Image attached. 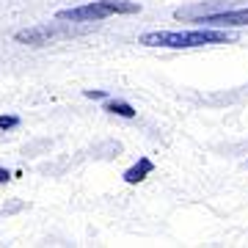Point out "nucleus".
<instances>
[{
  "mask_svg": "<svg viewBox=\"0 0 248 248\" xmlns=\"http://www.w3.org/2000/svg\"><path fill=\"white\" fill-rule=\"evenodd\" d=\"M237 36L226 28H199V31H152L138 36V45L143 47H169V50H190L204 45H234Z\"/></svg>",
  "mask_w": 248,
  "mask_h": 248,
  "instance_id": "1",
  "label": "nucleus"
},
{
  "mask_svg": "<svg viewBox=\"0 0 248 248\" xmlns=\"http://www.w3.org/2000/svg\"><path fill=\"white\" fill-rule=\"evenodd\" d=\"M113 14H141L138 3L130 0H94L86 6H75V9H63L55 14V19H69V22H99Z\"/></svg>",
  "mask_w": 248,
  "mask_h": 248,
  "instance_id": "2",
  "label": "nucleus"
},
{
  "mask_svg": "<svg viewBox=\"0 0 248 248\" xmlns=\"http://www.w3.org/2000/svg\"><path fill=\"white\" fill-rule=\"evenodd\" d=\"M75 25H80V22H69V19H61V22H45V25L19 31L14 39H17L19 45H31V47L53 45V42H61V39H72V36H78V33H86V28H75Z\"/></svg>",
  "mask_w": 248,
  "mask_h": 248,
  "instance_id": "3",
  "label": "nucleus"
},
{
  "mask_svg": "<svg viewBox=\"0 0 248 248\" xmlns=\"http://www.w3.org/2000/svg\"><path fill=\"white\" fill-rule=\"evenodd\" d=\"M202 28H243L248 25V9H232V11H218L210 17L199 19Z\"/></svg>",
  "mask_w": 248,
  "mask_h": 248,
  "instance_id": "4",
  "label": "nucleus"
},
{
  "mask_svg": "<svg viewBox=\"0 0 248 248\" xmlns=\"http://www.w3.org/2000/svg\"><path fill=\"white\" fill-rule=\"evenodd\" d=\"M152 171H155V163L149 157H138V163H135L133 169L124 171V182L127 185H138V182H143V179L149 177Z\"/></svg>",
  "mask_w": 248,
  "mask_h": 248,
  "instance_id": "5",
  "label": "nucleus"
},
{
  "mask_svg": "<svg viewBox=\"0 0 248 248\" xmlns=\"http://www.w3.org/2000/svg\"><path fill=\"white\" fill-rule=\"evenodd\" d=\"M108 113H113V116H124V119H135V108L130 105V102H122V99H110L105 105Z\"/></svg>",
  "mask_w": 248,
  "mask_h": 248,
  "instance_id": "6",
  "label": "nucleus"
},
{
  "mask_svg": "<svg viewBox=\"0 0 248 248\" xmlns=\"http://www.w3.org/2000/svg\"><path fill=\"white\" fill-rule=\"evenodd\" d=\"M19 119L17 116H0V130H11V127H17Z\"/></svg>",
  "mask_w": 248,
  "mask_h": 248,
  "instance_id": "7",
  "label": "nucleus"
},
{
  "mask_svg": "<svg viewBox=\"0 0 248 248\" xmlns=\"http://www.w3.org/2000/svg\"><path fill=\"white\" fill-rule=\"evenodd\" d=\"M86 97L89 99H102L105 97V91H86Z\"/></svg>",
  "mask_w": 248,
  "mask_h": 248,
  "instance_id": "8",
  "label": "nucleus"
},
{
  "mask_svg": "<svg viewBox=\"0 0 248 248\" xmlns=\"http://www.w3.org/2000/svg\"><path fill=\"white\" fill-rule=\"evenodd\" d=\"M9 177H11L9 171H6V169H0V185H3V182H9Z\"/></svg>",
  "mask_w": 248,
  "mask_h": 248,
  "instance_id": "9",
  "label": "nucleus"
}]
</instances>
